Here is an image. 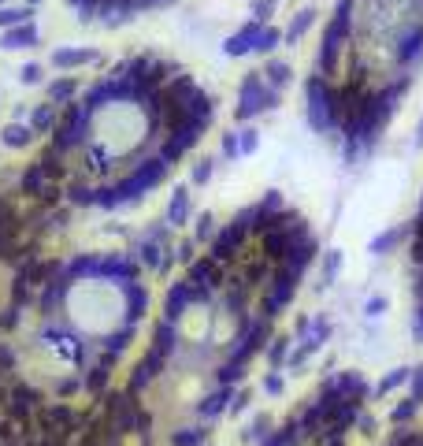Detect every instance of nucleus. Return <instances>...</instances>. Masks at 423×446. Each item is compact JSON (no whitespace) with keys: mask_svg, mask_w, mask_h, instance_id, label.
<instances>
[{"mask_svg":"<svg viewBox=\"0 0 423 446\" xmlns=\"http://www.w3.org/2000/svg\"><path fill=\"white\" fill-rule=\"evenodd\" d=\"M0 138H4L8 149H26V145L34 142V131H30V126H23V123H8Z\"/></svg>","mask_w":423,"mask_h":446,"instance_id":"nucleus-36","label":"nucleus"},{"mask_svg":"<svg viewBox=\"0 0 423 446\" xmlns=\"http://www.w3.org/2000/svg\"><path fill=\"white\" fill-rule=\"evenodd\" d=\"M186 283H190V290H193V302L208 305L212 298H216L219 283H223V264H216L212 257L193 260L190 271H186Z\"/></svg>","mask_w":423,"mask_h":446,"instance_id":"nucleus-11","label":"nucleus"},{"mask_svg":"<svg viewBox=\"0 0 423 446\" xmlns=\"http://www.w3.org/2000/svg\"><path fill=\"white\" fill-rule=\"evenodd\" d=\"M56 123H60V112H56V104L52 101H45L34 108V115H30V131L34 134H52L56 131Z\"/></svg>","mask_w":423,"mask_h":446,"instance_id":"nucleus-31","label":"nucleus"},{"mask_svg":"<svg viewBox=\"0 0 423 446\" xmlns=\"http://www.w3.org/2000/svg\"><path fill=\"white\" fill-rule=\"evenodd\" d=\"M219 149H223L227 160H238V157H242V134H238V131H227L223 142H219Z\"/></svg>","mask_w":423,"mask_h":446,"instance_id":"nucleus-47","label":"nucleus"},{"mask_svg":"<svg viewBox=\"0 0 423 446\" xmlns=\"http://www.w3.org/2000/svg\"><path fill=\"white\" fill-rule=\"evenodd\" d=\"M327 339H330V320H327V316H319V320L308 327V335H305V350H308V353H316Z\"/></svg>","mask_w":423,"mask_h":446,"instance_id":"nucleus-39","label":"nucleus"},{"mask_svg":"<svg viewBox=\"0 0 423 446\" xmlns=\"http://www.w3.org/2000/svg\"><path fill=\"white\" fill-rule=\"evenodd\" d=\"M279 41H282V30H279V26H260L253 52H256V56H271V52L279 49Z\"/></svg>","mask_w":423,"mask_h":446,"instance_id":"nucleus-35","label":"nucleus"},{"mask_svg":"<svg viewBox=\"0 0 423 446\" xmlns=\"http://www.w3.org/2000/svg\"><path fill=\"white\" fill-rule=\"evenodd\" d=\"M338 268H342V253L338 249H327V257H323V276H319V287H330L338 279Z\"/></svg>","mask_w":423,"mask_h":446,"instance_id":"nucleus-45","label":"nucleus"},{"mask_svg":"<svg viewBox=\"0 0 423 446\" xmlns=\"http://www.w3.org/2000/svg\"><path fill=\"white\" fill-rule=\"evenodd\" d=\"M416 149H423V115H420V123H416Z\"/></svg>","mask_w":423,"mask_h":446,"instance_id":"nucleus-60","label":"nucleus"},{"mask_svg":"<svg viewBox=\"0 0 423 446\" xmlns=\"http://www.w3.org/2000/svg\"><path fill=\"white\" fill-rule=\"evenodd\" d=\"M0 4H4V0H0Z\"/></svg>","mask_w":423,"mask_h":446,"instance_id":"nucleus-64","label":"nucleus"},{"mask_svg":"<svg viewBox=\"0 0 423 446\" xmlns=\"http://www.w3.org/2000/svg\"><path fill=\"white\" fill-rule=\"evenodd\" d=\"M67 4H71V8H78L82 19H89V15H97V4H100V0H67Z\"/></svg>","mask_w":423,"mask_h":446,"instance_id":"nucleus-53","label":"nucleus"},{"mask_svg":"<svg viewBox=\"0 0 423 446\" xmlns=\"http://www.w3.org/2000/svg\"><path fill=\"white\" fill-rule=\"evenodd\" d=\"M260 75H264V82H268L271 89H279V93H282V89L290 86V78H293V67H290L286 60H271L268 67L260 71Z\"/></svg>","mask_w":423,"mask_h":446,"instance_id":"nucleus-32","label":"nucleus"},{"mask_svg":"<svg viewBox=\"0 0 423 446\" xmlns=\"http://www.w3.org/2000/svg\"><path fill=\"white\" fill-rule=\"evenodd\" d=\"M356 424L364 427V435H375V432H379V421H375V416H364V413H361V421H356Z\"/></svg>","mask_w":423,"mask_h":446,"instance_id":"nucleus-57","label":"nucleus"},{"mask_svg":"<svg viewBox=\"0 0 423 446\" xmlns=\"http://www.w3.org/2000/svg\"><path fill=\"white\" fill-rule=\"evenodd\" d=\"M216 220H212V216H201L197 220V234H193V242H212L216 238V227H212Z\"/></svg>","mask_w":423,"mask_h":446,"instance_id":"nucleus-50","label":"nucleus"},{"mask_svg":"<svg viewBox=\"0 0 423 446\" xmlns=\"http://www.w3.org/2000/svg\"><path fill=\"white\" fill-rule=\"evenodd\" d=\"M290 346H293V339H290V335H275V339L268 342V350H264V353H268V365H271L275 372H279L282 365H286V357H290Z\"/></svg>","mask_w":423,"mask_h":446,"instance_id":"nucleus-34","label":"nucleus"},{"mask_svg":"<svg viewBox=\"0 0 423 446\" xmlns=\"http://www.w3.org/2000/svg\"><path fill=\"white\" fill-rule=\"evenodd\" d=\"M409 387H412V398H420V402H423V365H420V368H412Z\"/></svg>","mask_w":423,"mask_h":446,"instance_id":"nucleus-54","label":"nucleus"},{"mask_svg":"<svg viewBox=\"0 0 423 446\" xmlns=\"http://www.w3.org/2000/svg\"><path fill=\"white\" fill-rule=\"evenodd\" d=\"M305 120L316 134H330L338 126V112H334V86L327 75L312 71L305 78Z\"/></svg>","mask_w":423,"mask_h":446,"instance_id":"nucleus-4","label":"nucleus"},{"mask_svg":"<svg viewBox=\"0 0 423 446\" xmlns=\"http://www.w3.org/2000/svg\"><path fill=\"white\" fill-rule=\"evenodd\" d=\"M409 86H412V78H409V75H398V78L382 82V86L375 89V108H379L382 126H390V120L398 115V108H401V101H404V93H409Z\"/></svg>","mask_w":423,"mask_h":446,"instance_id":"nucleus-13","label":"nucleus"},{"mask_svg":"<svg viewBox=\"0 0 423 446\" xmlns=\"http://www.w3.org/2000/svg\"><path fill=\"white\" fill-rule=\"evenodd\" d=\"M282 208H286V197L279 194V190H268V194L260 197V205H253L256 216H279Z\"/></svg>","mask_w":423,"mask_h":446,"instance_id":"nucleus-41","label":"nucleus"},{"mask_svg":"<svg viewBox=\"0 0 423 446\" xmlns=\"http://www.w3.org/2000/svg\"><path fill=\"white\" fill-rule=\"evenodd\" d=\"M163 253H168V245H163V242H152V238H141V242H137V264H145V268H156V271H160Z\"/></svg>","mask_w":423,"mask_h":446,"instance_id":"nucleus-33","label":"nucleus"},{"mask_svg":"<svg viewBox=\"0 0 423 446\" xmlns=\"http://www.w3.org/2000/svg\"><path fill=\"white\" fill-rule=\"evenodd\" d=\"M93 108L82 104V101H71L67 108L60 112V123L56 131H52V153H60V157H67V153H75L78 145L89 142V123H93Z\"/></svg>","mask_w":423,"mask_h":446,"instance_id":"nucleus-5","label":"nucleus"},{"mask_svg":"<svg viewBox=\"0 0 423 446\" xmlns=\"http://www.w3.org/2000/svg\"><path fill=\"white\" fill-rule=\"evenodd\" d=\"M212 175H216V160H208V157H201V160L190 168V183H193V186L212 183Z\"/></svg>","mask_w":423,"mask_h":446,"instance_id":"nucleus-46","label":"nucleus"},{"mask_svg":"<svg viewBox=\"0 0 423 446\" xmlns=\"http://www.w3.org/2000/svg\"><path fill=\"white\" fill-rule=\"evenodd\" d=\"M249 234H253V208H242V212H238L231 223H227V227H219V231H216V238H212V245H208V257L216 260V264L234 260L238 253L245 249Z\"/></svg>","mask_w":423,"mask_h":446,"instance_id":"nucleus-8","label":"nucleus"},{"mask_svg":"<svg viewBox=\"0 0 423 446\" xmlns=\"http://www.w3.org/2000/svg\"><path fill=\"white\" fill-rule=\"evenodd\" d=\"M409 379H412V368H390V372L382 376V383L375 387V394H379V398H382V394H393V390L404 387Z\"/></svg>","mask_w":423,"mask_h":446,"instance_id":"nucleus-38","label":"nucleus"},{"mask_svg":"<svg viewBox=\"0 0 423 446\" xmlns=\"http://www.w3.org/2000/svg\"><path fill=\"white\" fill-rule=\"evenodd\" d=\"M67 201L75 205V208H97V186H89V183H71Z\"/></svg>","mask_w":423,"mask_h":446,"instance_id":"nucleus-37","label":"nucleus"},{"mask_svg":"<svg viewBox=\"0 0 423 446\" xmlns=\"http://www.w3.org/2000/svg\"><path fill=\"white\" fill-rule=\"evenodd\" d=\"M190 208H193L190 205V190L186 186H174L171 190V201H168V216H163V220H168L171 227L174 223H186L190 220Z\"/></svg>","mask_w":423,"mask_h":446,"instance_id":"nucleus-29","label":"nucleus"},{"mask_svg":"<svg viewBox=\"0 0 423 446\" xmlns=\"http://www.w3.org/2000/svg\"><path fill=\"white\" fill-rule=\"evenodd\" d=\"M168 368V357H163V353H156L152 346L149 350L141 353V361H137V365L130 368V379H126V390H130V394H141L145 387L152 383L156 376H160V372Z\"/></svg>","mask_w":423,"mask_h":446,"instance_id":"nucleus-14","label":"nucleus"},{"mask_svg":"<svg viewBox=\"0 0 423 446\" xmlns=\"http://www.w3.org/2000/svg\"><path fill=\"white\" fill-rule=\"evenodd\" d=\"M420 405H423V402H420V398H412V394H409V398H401V402H398V405H393V413H390V421H393V424H398V427H401V424H409V421H412V416H416V413H420Z\"/></svg>","mask_w":423,"mask_h":446,"instance_id":"nucleus-42","label":"nucleus"},{"mask_svg":"<svg viewBox=\"0 0 423 446\" xmlns=\"http://www.w3.org/2000/svg\"><path fill=\"white\" fill-rule=\"evenodd\" d=\"M190 305H193V290H190L186 279H182V283H171L168 294H163V320H168V324H179L182 313H186Z\"/></svg>","mask_w":423,"mask_h":446,"instance_id":"nucleus-19","label":"nucleus"},{"mask_svg":"<svg viewBox=\"0 0 423 446\" xmlns=\"http://www.w3.org/2000/svg\"><path fill=\"white\" fill-rule=\"evenodd\" d=\"M104 413H108V427H112L115 435H126V432H141V435H149V432H152L149 413L141 409V402H134L130 390L108 394V398H104Z\"/></svg>","mask_w":423,"mask_h":446,"instance_id":"nucleus-7","label":"nucleus"},{"mask_svg":"<svg viewBox=\"0 0 423 446\" xmlns=\"http://www.w3.org/2000/svg\"><path fill=\"white\" fill-rule=\"evenodd\" d=\"M23 23H34V8H0V30H12Z\"/></svg>","mask_w":423,"mask_h":446,"instance_id":"nucleus-40","label":"nucleus"},{"mask_svg":"<svg viewBox=\"0 0 423 446\" xmlns=\"http://www.w3.org/2000/svg\"><path fill=\"white\" fill-rule=\"evenodd\" d=\"M264 427H268V421H264V416H256V421L249 424V439L256 443V439H264V435H268V432H264Z\"/></svg>","mask_w":423,"mask_h":446,"instance_id":"nucleus-56","label":"nucleus"},{"mask_svg":"<svg viewBox=\"0 0 423 446\" xmlns=\"http://www.w3.org/2000/svg\"><path fill=\"white\" fill-rule=\"evenodd\" d=\"M297 283L301 279L286 276V271H275V279L268 287H264V298H260V316H268V320H279L282 313H286V305L293 302V294H297Z\"/></svg>","mask_w":423,"mask_h":446,"instance_id":"nucleus-12","label":"nucleus"},{"mask_svg":"<svg viewBox=\"0 0 423 446\" xmlns=\"http://www.w3.org/2000/svg\"><path fill=\"white\" fill-rule=\"evenodd\" d=\"M264 390H268L271 398H279L282 390H286V379H282V372H268V379H264Z\"/></svg>","mask_w":423,"mask_h":446,"instance_id":"nucleus-51","label":"nucleus"},{"mask_svg":"<svg viewBox=\"0 0 423 446\" xmlns=\"http://www.w3.org/2000/svg\"><path fill=\"white\" fill-rule=\"evenodd\" d=\"M205 427H179V432H171V446H201V443H205Z\"/></svg>","mask_w":423,"mask_h":446,"instance_id":"nucleus-43","label":"nucleus"},{"mask_svg":"<svg viewBox=\"0 0 423 446\" xmlns=\"http://www.w3.org/2000/svg\"><path fill=\"white\" fill-rule=\"evenodd\" d=\"M275 108H279V89H271L260 71L245 75L242 86H238V108H234L238 123H249L260 112H275Z\"/></svg>","mask_w":423,"mask_h":446,"instance_id":"nucleus-6","label":"nucleus"},{"mask_svg":"<svg viewBox=\"0 0 423 446\" xmlns=\"http://www.w3.org/2000/svg\"><path fill=\"white\" fill-rule=\"evenodd\" d=\"M256 34H260V23L256 19H249V23H242L238 30L231 34V38L223 41V52L231 60H242V56H249L253 52V45H256Z\"/></svg>","mask_w":423,"mask_h":446,"instance_id":"nucleus-20","label":"nucleus"},{"mask_svg":"<svg viewBox=\"0 0 423 446\" xmlns=\"http://www.w3.org/2000/svg\"><path fill=\"white\" fill-rule=\"evenodd\" d=\"M416 335H420V342H423V305L416 309Z\"/></svg>","mask_w":423,"mask_h":446,"instance_id":"nucleus-59","label":"nucleus"},{"mask_svg":"<svg viewBox=\"0 0 423 446\" xmlns=\"http://www.w3.org/2000/svg\"><path fill=\"white\" fill-rule=\"evenodd\" d=\"M126 101H134V82L123 78V75L97 78L93 86L86 89V97H82V104H89L93 112H100V108H112V104H126Z\"/></svg>","mask_w":423,"mask_h":446,"instance_id":"nucleus-10","label":"nucleus"},{"mask_svg":"<svg viewBox=\"0 0 423 446\" xmlns=\"http://www.w3.org/2000/svg\"><path fill=\"white\" fill-rule=\"evenodd\" d=\"M420 216H423V201H420Z\"/></svg>","mask_w":423,"mask_h":446,"instance_id":"nucleus-62","label":"nucleus"},{"mask_svg":"<svg viewBox=\"0 0 423 446\" xmlns=\"http://www.w3.org/2000/svg\"><path fill=\"white\" fill-rule=\"evenodd\" d=\"M353 4L356 0H338V8H334V15L327 19L323 26V41H319V52H316V67L312 71H319V75H338V63H342V52H345V41H349V34H353Z\"/></svg>","mask_w":423,"mask_h":446,"instance_id":"nucleus-3","label":"nucleus"},{"mask_svg":"<svg viewBox=\"0 0 423 446\" xmlns=\"http://www.w3.org/2000/svg\"><path fill=\"white\" fill-rule=\"evenodd\" d=\"M297 439H301V424H297V421H290V424H282L279 432H275L264 446H293Z\"/></svg>","mask_w":423,"mask_h":446,"instance_id":"nucleus-44","label":"nucleus"},{"mask_svg":"<svg viewBox=\"0 0 423 446\" xmlns=\"http://www.w3.org/2000/svg\"><path fill=\"white\" fill-rule=\"evenodd\" d=\"M201 93H205V89L197 86V78H193V75H182V71H179V75H171L168 82H163V97H168V104H174V108H186V112H190V104L197 101Z\"/></svg>","mask_w":423,"mask_h":446,"instance_id":"nucleus-16","label":"nucleus"},{"mask_svg":"<svg viewBox=\"0 0 423 446\" xmlns=\"http://www.w3.org/2000/svg\"><path fill=\"white\" fill-rule=\"evenodd\" d=\"M130 342H134V324H123L119 331H112L104 339V357L108 361H119L126 350H130Z\"/></svg>","mask_w":423,"mask_h":446,"instance_id":"nucleus-28","label":"nucleus"},{"mask_svg":"<svg viewBox=\"0 0 423 446\" xmlns=\"http://www.w3.org/2000/svg\"><path fill=\"white\" fill-rule=\"evenodd\" d=\"M420 12H423V4H420Z\"/></svg>","mask_w":423,"mask_h":446,"instance_id":"nucleus-63","label":"nucleus"},{"mask_svg":"<svg viewBox=\"0 0 423 446\" xmlns=\"http://www.w3.org/2000/svg\"><path fill=\"white\" fill-rule=\"evenodd\" d=\"M52 67H60V71H78V67H86V63H100V52L97 49H56L49 56Z\"/></svg>","mask_w":423,"mask_h":446,"instance_id":"nucleus-23","label":"nucleus"},{"mask_svg":"<svg viewBox=\"0 0 423 446\" xmlns=\"http://www.w3.org/2000/svg\"><path fill=\"white\" fill-rule=\"evenodd\" d=\"M316 257H319V238L316 234H308V238H301V242H293L290 245V253H286V260L279 264L286 276H293V279H301L305 271L316 264Z\"/></svg>","mask_w":423,"mask_h":446,"instance_id":"nucleus-15","label":"nucleus"},{"mask_svg":"<svg viewBox=\"0 0 423 446\" xmlns=\"http://www.w3.org/2000/svg\"><path fill=\"white\" fill-rule=\"evenodd\" d=\"M56 390H60V394H63V398H67V394H75V390H78V376H71V379H63V383H60Z\"/></svg>","mask_w":423,"mask_h":446,"instance_id":"nucleus-58","label":"nucleus"},{"mask_svg":"<svg viewBox=\"0 0 423 446\" xmlns=\"http://www.w3.org/2000/svg\"><path fill=\"white\" fill-rule=\"evenodd\" d=\"M227 402H234V387H223V383H219L216 390H212V394H205V398L197 402V416H205V421H216V416L227 409Z\"/></svg>","mask_w":423,"mask_h":446,"instance_id":"nucleus-25","label":"nucleus"},{"mask_svg":"<svg viewBox=\"0 0 423 446\" xmlns=\"http://www.w3.org/2000/svg\"><path fill=\"white\" fill-rule=\"evenodd\" d=\"M19 75H23L26 86H34V82H41V63H26V67L19 71Z\"/></svg>","mask_w":423,"mask_h":446,"instance_id":"nucleus-55","label":"nucleus"},{"mask_svg":"<svg viewBox=\"0 0 423 446\" xmlns=\"http://www.w3.org/2000/svg\"><path fill=\"white\" fill-rule=\"evenodd\" d=\"M412 234H416L412 223H398V227H390V231H379L367 242V253H371V257H386V253H393L404 238H412Z\"/></svg>","mask_w":423,"mask_h":446,"instance_id":"nucleus-21","label":"nucleus"},{"mask_svg":"<svg viewBox=\"0 0 423 446\" xmlns=\"http://www.w3.org/2000/svg\"><path fill=\"white\" fill-rule=\"evenodd\" d=\"M416 60H423V23H409L401 30V38H398V45H393V63H416Z\"/></svg>","mask_w":423,"mask_h":446,"instance_id":"nucleus-17","label":"nucleus"},{"mask_svg":"<svg viewBox=\"0 0 423 446\" xmlns=\"http://www.w3.org/2000/svg\"><path fill=\"white\" fill-rule=\"evenodd\" d=\"M275 8H279V0H253V19L260 23V26H268Z\"/></svg>","mask_w":423,"mask_h":446,"instance_id":"nucleus-48","label":"nucleus"},{"mask_svg":"<svg viewBox=\"0 0 423 446\" xmlns=\"http://www.w3.org/2000/svg\"><path fill=\"white\" fill-rule=\"evenodd\" d=\"M41 41L38 26L34 23H23V26H12V30H0V49L15 52V49H34Z\"/></svg>","mask_w":423,"mask_h":446,"instance_id":"nucleus-24","label":"nucleus"},{"mask_svg":"<svg viewBox=\"0 0 423 446\" xmlns=\"http://www.w3.org/2000/svg\"><path fill=\"white\" fill-rule=\"evenodd\" d=\"M205 131L208 126L205 123H197L193 115H186L182 123H174L171 131H163V142H160V157L174 164V160H182L186 153L193 149V145H201V138H205Z\"/></svg>","mask_w":423,"mask_h":446,"instance_id":"nucleus-9","label":"nucleus"},{"mask_svg":"<svg viewBox=\"0 0 423 446\" xmlns=\"http://www.w3.org/2000/svg\"><path fill=\"white\" fill-rule=\"evenodd\" d=\"M112 365H115V361L100 357L93 368H86V376H82V387H86L89 394H104V390L112 387Z\"/></svg>","mask_w":423,"mask_h":446,"instance_id":"nucleus-26","label":"nucleus"},{"mask_svg":"<svg viewBox=\"0 0 423 446\" xmlns=\"http://www.w3.org/2000/svg\"><path fill=\"white\" fill-rule=\"evenodd\" d=\"M386 309H390V302H386V298L379 294V298H371V302L364 305V316H382Z\"/></svg>","mask_w":423,"mask_h":446,"instance_id":"nucleus-52","label":"nucleus"},{"mask_svg":"<svg viewBox=\"0 0 423 446\" xmlns=\"http://www.w3.org/2000/svg\"><path fill=\"white\" fill-rule=\"evenodd\" d=\"M168 171H171V164L163 160L160 153H156V157L137 160L134 168L119 179V183L97 190V208H123V205H130V201H141L152 186H160L163 179H168Z\"/></svg>","mask_w":423,"mask_h":446,"instance_id":"nucleus-1","label":"nucleus"},{"mask_svg":"<svg viewBox=\"0 0 423 446\" xmlns=\"http://www.w3.org/2000/svg\"><path fill=\"white\" fill-rule=\"evenodd\" d=\"M34 4H41V0H26V8H34Z\"/></svg>","mask_w":423,"mask_h":446,"instance_id":"nucleus-61","label":"nucleus"},{"mask_svg":"<svg viewBox=\"0 0 423 446\" xmlns=\"http://www.w3.org/2000/svg\"><path fill=\"white\" fill-rule=\"evenodd\" d=\"M238 134H242V157H249V153L260 149V134H256L253 126H245V131H238Z\"/></svg>","mask_w":423,"mask_h":446,"instance_id":"nucleus-49","label":"nucleus"},{"mask_svg":"<svg viewBox=\"0 0 423 446\" xmlns=\"http://www.w3.org/2000/svg\"><path fill=\"white\" fill-rule=\"evenodd\" d=\"M119 287V294H123V302H126V324H134L145 316V309H149V294H145V287L141 283H134V279H126V283H115Z\"/></svg>","mask_w":423,"mask_h":446,"instance_id":"nucleus-22","label":"nucleus"},{"mask_svg":"<svg viewBox=\"0 0 423 446\" xmlns=\"http://www.w3.org/2000/svg\"><path fill=\"white\" fill-rule=\"evenodd\" d=\"M49 101L52 104H71L78 101V75H63L49 82Z\"/></svg>","mask_w":423,"mask_h":446,"instance_id":"nucleus-27","label":"nucleus"},{"mask_svg":"<svg viewBox=\"0 0 423 446\" xmlns=\"http://www.w3.org/2000/svg\"><path fill=\"white\" fill-rule=\"evenodd\" d=\"M93 279H108V283H126V279H137V260H126V257H97V276Z\"/></svg>","mask_w":423,"mask_h":446,"instance_id":"nucleus-18","label":"nucleus"},{"mask_svg":"<svg viewBox=\"0 0 423 446\" xmlns=\"http://www.w3.org/2000/svg\"><path fill=\"white\" fill-rule=\"evenodd\" d=\"M316 8H301L297 15H293V23L286 26V34H282V38H286V45H297L301 38H305V34L312 30V26H316Z\"/></svg>","mask_w":423,"mask_h":446,"instance_id":"nucleus-30","label":"nucleus"},{"mask_svg":"<svg viewBox=\"0 0 423 446\" xmlns=\"http://www.w3.org/2000/svg\"><path fill=\"white\" fill-rule=\"evenodd\" d=\"M271 339H275V320H268V316H256V320L242 331V339L231 346V353H227V365L219 368V383H223V387H234L238 379H242V368L249 365L256 353L268 350Z\"/></svg>","mask_w":423,"mask_h":446,"instance_id":"nucleus-2","label":"nucleus"}]
</instances>
